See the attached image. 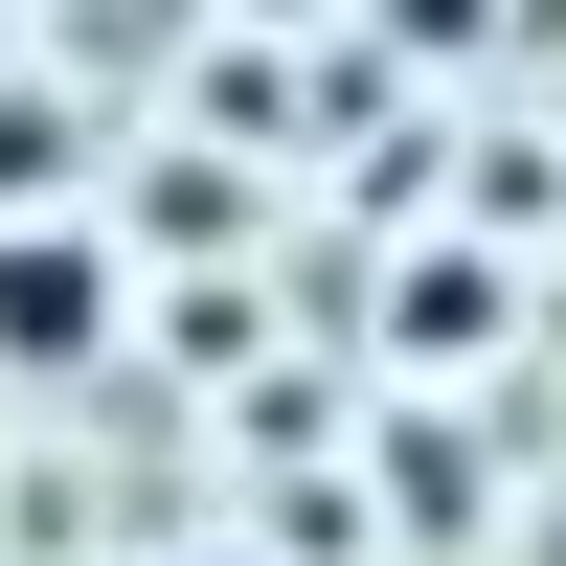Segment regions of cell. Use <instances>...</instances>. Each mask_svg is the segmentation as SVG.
Returning <instances> with one entry per match:
<instances>
[{"instance_id": "1", "label": "cell", "mask_w": 566, "mask_h": 566, "mask_svg": "<svg viewBox=\"0 0 566 566\" xmlns=\"http://www.w3.org/2000/svg\"><path fill=\"white\" fill-rule=\"evenodd\" d=\"M91 340H114V227H0V386H69Z\"/></svg>"}, {"instance_id": "2", "label": "cell", "mask_w": 566, "mask_h": 566, "mask_svg": "<svg viewBox=\"0 0 566 566\" xmlns=\"http://www.w3.org/2000/svg\"><path fill=\"white\" fill-rule=\"evenodd\" d=\"M181 566H272V544H181Z\"/></svg>"}]
</instances>
